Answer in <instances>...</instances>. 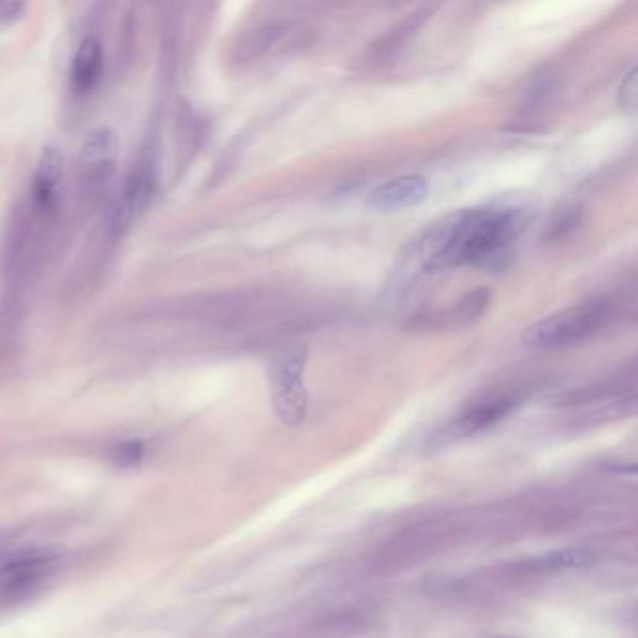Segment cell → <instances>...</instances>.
<instances>
[{"instance_id":"obj_11","label":"cell","mask_w":638,"mask_h":638,"mask_svg":"<svg viewBox=\"0 0 638 638\" xmlns=\"http://www.w3.org/2000/svg\"><path fill=\"white\" fill-rule=\"evenodd\" d=\"M103 70V49L96 36H88L79 47L72 62V85L77 92L96 87Z\"/></svg>"},{"instance_id":"obj_1","label":"cell","mask_w":638,"mask_h":638,"mask_svg":"<svg viewBox=\"0 0 638 638\" xmlns=\"http://www.w3.org/2000/svg\"><path fill=\"white\" fill-rule=\"evenodd\" d=\"M517 208H466L440 219L418 244L423 268L442 272L459 266L504 270L513 259V240L522 229Z\"/></svg>"},{"instance_id":"obj_7","label":"cell","mask_w":638,"mask_h":638,"mask_svg":"<svg viewBox=\"0 0 638 638\" xmlns=\"http://www.w3.org/2000/svg\"><path fill=\"white\" fill-rule=\"evenodd\" d=\"M118 141L115 131L109 128H98L87 135L85 143L81 146V178L88 189V193H98L103 184L109 180L115 169Z\"/></svg>"},{"instance_id":"obj_13","label":"cell","mask_w":638,"mask_h":638,"mask_svg":"<svg viewBox=\"0 0 638 638\" xmlns=\"http://www.w3.org/2000/svg\"><path fill=\"white\" fill-rule=\"evenodd\" d=\"M429 8H423L420 12H414L410 14V17H406L405 21L401 25H397L395 29L382 40V44H378L375 47V53L378 57L384 58V55H390L397 47H401V44H405L406 40L416 32V29H420L423 25V21L427 19L429 15Z\"/></svg>"},{"instance_id":"obj_10","label":"cell","mask_w":638,"mask_h":638,"mask_svg":"<svg viewBox=\"0 0 638 638\" xmlns=\"http://www.w3.org/2000/svg\"><path fill=\"white\" fill-rule=\"evenodd\" d=\"M493 292L489 289L470 290L468 294H464L463 298L457 304L440 311V313H427L420 315L416 322H412V328H451V326H470L476 320L483 317V313L487 311V307L491 305Z\"/></svg>"},{"instance_id":"obj_8","label":"cell","mask_w":638,"mask_h":638,"mask_svg":"<svg viewBox=\"0 0 638 638\" xmlns=\"http://www.w3.org/2000/svg\"><path fill=\"white\" fill-rule=\"evenodd\" d=\"M429 189L425 176L401 174L371 189L365 204L378 212H397L423 203L429 197Z\"/></svg>"},{"instance_id":"obj_12","label":"cell","mask_w":638,"mask_h":638,"mask_svg":"<svg viewBox=\"0 0 638 638\" xmlns=\"http://www.w3.org/2000/svg\"><path fill=\"white\" fill-rule=\"evenodd\" d=\"M62 169H64L62 152L55 146L45 148L40 163H38L36 180H34V195H36L38 203L44 204V206L53 203L58 180L62 176Z\"/></svg>"},{"instance_id":"obj_16","label":"cell","mask_w":638,"mask_h":638,"mask_svg":"<svg viewBox=\"0 0 638 638\" xmlns=\"http://www.w3.org/2000/svg\"><path fill=\"white\" fill-rule=\"evenodd\" d=\"M618 100H620V107L624 109V113L635 116L637 113V70L635 68L627 73V77L622 81Z\"/></svg>"},{"instance_id":"obj_4","label":"cell","mask_w":638,"mask_h":638,"mask_svg":"<svg viewBox=\"0 0 638 638\" xmlns=\"http://www.w3.org/2000/svg\"><path fill=\"white\" fill-rule=\"evenodd\" d=\"M528 397L530 386L524 384H508L504 388L491 390L478 397L472 405L466 406L461 414H457L446 425L438 427L425 446L429 451L444 450L466 438L479 435L506 420Z\"/></svg>"},{"instance_id":"obj_17","label":"cell","mask_w":638,"mask_h":638,"mask_svg":"<svg viewBox=\"0 0 638 638\" xmlns=\"http://www.w3.org/2000/svg\"><path fill=\"white\" fill-rule=\"evenodd\" d=\"M25 12L23 2H12V0H0V25L14 23Z\"/></svg>"},{"instance_id":"obj_18","label":"cell","mask_w":638,"mask_h":638,"mask_svg":"<svg viewBox=\"0 0 638 638\" xmlns=\"http://www.w3.org/2000/svg\"><path fill=\"white\" fill-rule=\"evenodd\" d=\"M489 638H511V637H489Z\"/></svg>"},{"instance_id":"obj_2","label":"cell","mask_w":638,"mask_h":638,"mask_svg":"<svg viewBox=\"0 0 638 638\" xmlns=\"http://www.w3.org/2000/svg\"><path fill=\"white\" fill-rule=\"evenodd\" d=\"M485 541H493L489 506L446 511L412 522L382 539L369 556V569L378 575H393L444 552Z\"/></svg>"},{"instance_id":"obj_5","label":"cell","mask_w":638,"mask_h":638,"mask_svg":"<svg viewBox=\"0 0 638 638\" xmlns=\"http://www.w3.org/2000/svg\"><path fill=\"white\" fill-rule=\"evenodd\" d=\"M309 348L304 343H289L279 348L270 360L268 380L272 408L277 420L287 427H298L307 416L309 395L305 390V365Z\"/></svg>"},{"instance_id":"obj_14","label":"cell","mask_w":638,"mask_h":638,"mask_svg":"<svg viewBox=\"0 0 638 638\" xmlns=\"http://www.w3.org/2000/svg\"><path fill=\"white\" fill-rule=\"evenodd\" d=\"M580 223V210L579 208H566L562 210L560 214H556L552 218L543 240L545 242H558V240H564L566 236H569V232L575 231L577 225Z\"/></svg>"},{"instance_id":"obj_15","label":"cell","mask_w":638,"mask_h":638,"mask_svg":"<svg viewBox=\"0 0 638 638\" xmlns=\"http://www.w3.org/2000/svg\"><path fill=\"white\" fill-rule=\"evenodd\" d=\"M143 453H145V448L139 440H126V442L116 444L111 451V459L122 466H130V464L139 463Z\"/></svg>"},{"instance_id":"obj_9","label":"cell","mask_w":638,"mask_h":638,"mask_svg":"<svg viewBox=\"0 0 638 638\" xmlns=\"http://www.w3.org/2000/svg\"><path fill=\"white\" fill-rule=\"evenodd\" d=\"M154 184L156 176L150 161H141L133 167L113 212V225L116 229H126L133 218L145 208L152 199Z\"/></svg>"},{"instance_id":"obj_6","label":"cell","mask_w":638,"mask_h":638,"mask_svg":"<svg viewBox=\"0 0 638 638\" xmlns=\"http://www.w3.org/2000/svg\"><path fill=\"white\" fill-rule=\"evenodd\" d=\"M57 558L51 552L21 551L0 556V607L19 603L51 577Z\"/></svg>"},{"instance_id":"obj_3","label":"cell","mask_w":638,"mask_h":638,"mask_svg":"<svg viewBox=\"0 0 638 638\" xmlns=\"http://www.w3.org/2000/svg\"><path fill=\"white\" fill-rule=\"evenodd\" d=\"M620 313L614 296L590 298L532 324L522 335V343L534 350L573 347L609 328Z\"/></svg>"}]
</instances>
